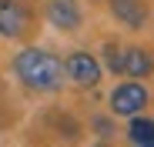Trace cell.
I'll return each mask as SVG.
<instances>
[{
    "label": "cell",
    "mask_w": 154,
    "mask_h": 147,
    "mask_svg": "<svg viewBox=\"0 0 154 147\" xmlns=\"http://www.w3.org/2000/svg\"><path fill=\"white\" fill-rule=\"evenodd\" d=\"M44 17H47L50 27L60 30V34H74V30H81V23H84V10H81L77 0H47Z\"/></svg>",
    "instance_id": "5"
},
{
    "label": "cell",
    "mask_w": 154,
    "mask_h": 147,
    "mask_svg": "<svg viewBox=\"0 0 154 147\" xmlns=\"http://www.w3.org/2000/svg\"><path fill=\"white\" fill-rule=\"evenodd\" d=\"M100 54H104V64H107V70H111V74H121V57H124V47H121L117 40H107Z\"/></svg>",
    "instance_id": "9"
},
{
    "label": "cell",
    "mask_w": 154,
    "mask_h": 147,
    "mask_svg": "<svg viewBox=\"0 0 154 147\" xmlns=\"http://www.w3.org/2000/svg\"><path fill=\"white\" fill-rule=\"evenodd\" d=\"M10 67H14V77L34 94H57L67 80L64 60H57L44 47H23V50H17Z\"/></svg>",
    "instance_id": "1"
},
{
    "label": "cell",
    "mask_w": 154,
    "mask_h": 147,
    "mask_svg": "<svg viewBox=\"0 0 154 147\" xmlns=\"http://www.w3.org/2000/svg\"><path fill=\"white\" fill-rule=\"evenodd\" d=\"M121 74H124V77H134V80L151 77V74H154V54L147 50V47H124Z\"/></svg>",
    "instance_id": "6"
},
{
    "label": "cell",
    "mask_w": 154,
    "mask_h": 147,
    "mask_svg": "<svg viewBox=\"0 0 154 147\" xmlns=\"http://www.w3.org/2000/svg\"><path fill=\"white\" fill-rule=\"evenodd\" d=\"M127 140L137 144V147H154V120L151 117H127Z\"/></svg>",
    "instance_id": "8"
},
{
    "label": "cell",
    "mask_w": 154,
    "mask_h": 147,
    "mask_svg": "<svg viewBox=\"0 0 154 147\" xmlns=\"http://www.w3.org/2000/svg\"><path fill=\"white\" fill-rule=\"evenodd\" d=\"M111 14H114V20L121 23V27H127V30H141L144 23H147L144 0H111Z\"/></svg>",
    "instance_id": "7"
},
{
    "label": "cell",
    "mask_w": 154,
    "mask_h": 147,
    "mask_svg": "<svg viewBox=\"0 0 154 147\" xmlns=\"http://www.w3.org/2000/svg\"><path fill=\"white\" fill-rule=\"evenodd\" d=\"M94 130H97L100 137H111V134H114V124H111L107 117H94Z\"/></svg>",
    "instance_id": "10"
},
{
    "label": "cell",
    "mask_w": 154,
    "mask_h": 147,
    "mask_svg": "<svg viewBox=\"0 0 154 147\" xmlns=\"http://www.w3.org/2000/svg\"><path fill=\"white\" fill-rule=\"evenodd\" d=\"M64 74H67V80L74 87H81V90H94L100 84V77H104V67H100V60L91 54V50H70L64 57Z\"/></svg>",
    "instance_id": "4"
},
{
    "label": "cell",
    "mask_w": 154,
    "mask_h": 147,
    "mask_svg": "<svg viewBox=\"0 0 154 147\" xmlns=\"http://www.w3.org/2000/svg\"><path fill=\"white\" fill-rule=\"evenodd\" d=\"M147 104H151V94H147V87H144L141 80H134V77L121 80V84L111 90V97H107V107H111L114 117H134V114H144Z\"/></svg>",
    "instance_id": "3"
},
{
    "label": "cell",
    "mask_w": 154,
    "mask_h": 147,
    "mask_svg": "<svg viewBox=\"0 0 154 147\" xmlns=\"http://www.w3.org/2000/svg\"><path fill=\"white\" fill-rule=\"evenodd\" d=\"M34 10L23 0H0V37L4 40H27L37 27Z\"/></svg>",
    "instance_id": "2"
}]
</instances>
